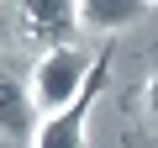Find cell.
<instances>
[{
    "label": "cell",
    "instance_id": "6da1fadb",
    "mask_svg": "<svg viewBox=\"0 0 158 148\" xmlns=\"http://www.w3.org/2000/svg\"><path fill=\"white\" fill-rule=\"evenodd\" d=\"M90 80H95V63H90L85 53L48 48V53L32 63V101H37L42 116H58V111H69L79 95L90 90Z\"/></svg>",
    "mask_w": 158,
    "mask_h": 148
},
{
    "label": "cell",
    "instance_id": "7a4b0ae2",
    "mask_svg": "<svg viewBox=\"0 0 158 148\" xmlns=\"http://www.w3.org/2000/svg\"><path fill=\"white\" fill-rule=\"evenodd\" d=\"M37 127H42V111H37V101H32V85H21L16 74L0 69V137L32 148Z\"/></svg>",
    "mask_w": 158,
    "mask_h": 148
},
{
    "label": "cell",
    "instance_id": "3957f363",
    "mask_svg": "<svg viewBox=\"0 0 158 148\" xmlns=\"http://www.w3.org/2000/svg\"><path fill=\"white\" fill-rule=\"evenodd\" d=\"M158 11V0H79V21L85 27H127V21H142Z\"/></svg>",
    "mask_w": 158,
    "mask_h": 148
},
{
    "label": "cell",
    "instance_id": "277c9868",
    "mask_svg": "<svg viewBox=\"0 0 158 148\" xmlns=\"http://www.w3.org/2000/svg\"><path fill=\"white\" fill-rule=\"evenodd\" d=\"M21 11H27L32 27L48 32L58 48H63V37H69L74 27H85V21H79V6H69V0H32V6H21Z\"/></svg>",
    "mask_w": 158,
    "mask_h": 148
},
{
    "label": "cell",
    "instance_id": "5b68a950",
    "mask_svg": "<svg viewBox=\"0 0 158 148\" xmlns=\"http://www.w3.org/2000/svg\"><path fill=\"white\" fill-rule=\"evenodd\" d=\"M148 116H153V127H158V74L148 80Z\"/></svg>",
    "mask_w": 158,
    "mask_h": 148
}]
</instances>
